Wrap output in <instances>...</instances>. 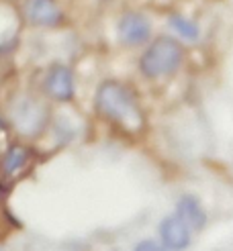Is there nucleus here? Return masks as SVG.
<instances>
[{
  "mask_svg": "<svg viewBox=\"0 0 233 251\" xmlns=\"http://www.w3.org/2000/svg\"><path fill=\"white\" fill-rule=\"evenodd\" d=\"M96 108L103 117L117 121L129 131L139 129L141 125V112L135 104L133 94L125 86L117 82H104L96 92Z\"/></svg>",
  "mask_w": 233,
  "mask_h": 251,
  "instance_id": "f257e3e1",
  "label": "nucleus"
},
{
  "mask_svg": "<svg viewBox=\"0 0 233 251\" xmlns=\"http://www.w3.org/2000/svg\"><path fill=\"white\" fill-rule=\"evenodd\" d=\"M182 61V47L170 39V37H159V39L147 49L141 57V72L147 78H159L176 72Z\"/></svg>",
  "mask_w": 233,
  "mask_h": 251,
  "instance_id": "f03ea898",
  "label": "nucleus"
},
{
  "mask_svg": "<svg viewBox=\"0 0 233 251\" xmlns=\"http://www.w3.org/2000/svg\"><path fill=\"white\" fill-rule=\"evenodd\" d=\"M12 123L25 135H35L45 123V108L31 98H19L12 102Z\"/></svg>",
  "mask_w": 233,
  "mask_h": 251,
  "instance_id": "7ed1b4c3",
  "label": "nucleus"
},
{
  "mask_svg": "<svg viewBox=\"0 0 233 251\" xmlns=\"http://www.w3.org/2000/svg\"><path fill=\"white\" fill-rule=\"evenodd\" d=\"M150 21L139 12H129L119 21V39L127 45H141L150 39Z\"/></svg>",
  "mask_w": 233,
  "mask_h": 251,
  "instance_id": "20e7f679",
  "label": "nucleus"
},
{
  "mask_svg": "<svg viewBox=\"0 0 233 251\" xmlns=\"http://www.w3.org/2000/svg\"><path fill=\"white\" fill-rule=\"evenodd\" d=\"M159 235L168 249H184L190 243V229L178 215L166 217L159 225Z\"/></svg>",
  "mask_w": 233,
  "mask_h": 251,
  "instance_id": "39448f33",
  "label": "nucleus"
},
{
  "mask_svg": "<svg viewBox=\"0 0 233 251\" xmlns=\"http://www.w3.org/2000/svg\"><path fill=\"white\" fill-rule=\"evenodd\" d=\"M47 92L52 94L57 100H70L74 96V78H72V72L64 66H57L49 72L47 76Z\"/></svg>",
  "mask_w": 233,
  "mask_h": 251,
  "instance_id": "423d86ee",
  "label": "nucleus"
},
{
  "mask_svg": "<svg viewBox=\"0 0 233 251\" xmlns=\"http://www.w3.org/2000/svg\"><path fill=\"white\" fill-rule=\"evenodd\" d=\"M27 17L35 25H43V27H49V25H55L61 19V12L53 4V0H29V4H27Z\"/></svg>",
  "mask_w": 233,
  "mask_h": 251,
  "instance_id": "0eeeda50",
  "label": "nucleus"
},
{
  "mask_svg": "<svg viewBox=\"0 0 233 251\" xmlns=\"http://www.w3.org/2000/svg\"><path fill=\"white\" fill-rule=\"evenodd\" d=\"M176 215L188 225V229H194V231L203 229L205 223H207V217H205L203 206L199 204V200L192 198V196H184V198L178 200V204H176Z\"/></svg>",
  "mask_w": 233,
  "mask_h": 251,
  "instance_id": "6e6552de",
  "label": "nucleus"
},
{
  "mask_svg": "<svg viewBox=\"0 0 233 251\" xmlns=\"http://www.w3.org/2000/svg\"><path fill=\"white\" fill-rule=\"evenodd\" d=\"M168 23H170L172 31H176V33L182 37V39H186V41H190V43L199 41L201 31H199V27H196L192 21L184 19V17H180V15H172V17L168 19Z\"/></svg>",
  "mask_w": 233,
  "mask_h": 251,
  "instance_id": "1a4fd4ad",
  "label": "nucleus"
},
{
  "mask_svg": "<svg viewBox=\"0 0 233 251\" xmlns=\"http://www.w3.org/2000/svg\"><path fill=\"white\" fill-rule=\"evenodd\" d=\"M25 161H27V153H25L21 147H12L8 151V155H6V159H4V172L6 174L19 172L25 166Z\"/></svg>",
  "mask_w": 233,
  "mask_h": 251,
  "instance_id": "9d476101",
  "label": "nucleus"
},
{
  "mask_svg": "<svg viewBox=\"0 0 233 251\" xmlns=\"http://www.w3.org/2000/svg\"><path fill=\"white\" fill-rule=\"evenodd\" d=\"M135 249H157V245L152 243V241H143V243H137V247H135Z\"/></svg>",
  "mask_w": 233,
  "mask_h": 251,
  "instance_id": "9b49d317",
  "label": "nucleus"
}]
</instances>
